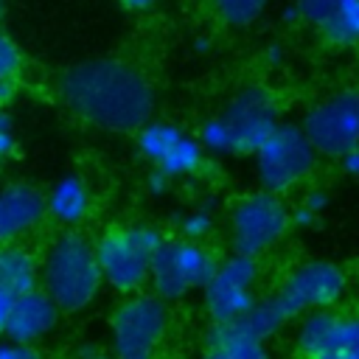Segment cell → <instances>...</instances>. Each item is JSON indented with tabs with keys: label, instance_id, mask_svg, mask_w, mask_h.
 <instances>
[{
	"label": "cell",
	"instance_id": "obj_1",
	"mask_svg": "<svg viewBox=\"0 0 359 359\" xmlns=\"http://www.w3.org/2000/svg\"><path fill=\"white\" fill-rule=\"evenodd\" d=\"M59 95L81 121L109 129L135 132L154 112L149 79L121 59H87L59 76Z\"/></svg>",
	"mask_w": 359,
	"mask_h": 359
},
{
	"label": "cell",
	"instance_id": "obj_2",
	"mask_svg": "<svg viewBox=\"0 0 359 359\" xmlns=\"http://www.w3.org/2000/svg\"><path fill=\"white\" fill-rule=\"evenodd\" d=\"M39 286L62 311H84L104 286L95 258V241L76 230H65L62 236H56L39 264Z\"/></svg>",
	"mask_w": 359,
	"mask_h": 359
},
{
	"label": "cell",
	"instance_id": "obj_3",
	"mask_svg": "<svg viewBox=\"0 0 359 359\" xmlns=\"http://www.w3.org/2000/svg\"><path fill=\"white\" fill-rule=\"evenodd\" d=\"M278 101L261 84L241 87L219 115L199 129L202 149L213 154H255L278 126Z\"/></svg>",
	"mask_w": 359,
	"mask_h": 359
},
{
	"label": "cell",
	"instance_id": "obj_4",
	"mask_svg": "<svg viewBox=\"0 0 359 359\" xmlns=\"http://www.w3.org/2000/svg\"><path fill=\"white\" fill-rule=\"evenodd\" d=\"M165 236L151 224H123L109 227L95 238V258L101 278L112 292L135 294L149 283L154 252Z\"/></svg>",
	"mask_w": 359,
	"mask_h": 359
},
{
	"label": "cell",
	"instance_id": "obj_5",
	"mask_svg": "<svg viewBox=\"0 0 359 359\" xmlns=\"http://www.w3.org/2000/svg\"><path fill=\"white\" fill-rule=\"evenodd\" d=\"M168 334V306L157 294H126L109 320L115 359H157Z\"/></svg>",
	"mask_w": 359,
	"mask_h": 359
},
{
	"label": "cell",
	"instance_id": "obj_6",
	"mask_svg": "<svg viewBox=\"0 0 359 359\" xmlns=\"http://www.w3.org/2000/svg\"><path fill=\"white\" fill-rule=\"evenodd\" d=\"M213 252L202 241L191 238H165L160 250L154 252L151 272H149V286L154 294L165 303L182 300L185 294L202 289L213 269H216Z\"/></svg>",
	"mask_w": 359,
	"mask_h": 359
},
{
	"label": "cell",
	"instance_id": "obj_7",
	"mask_svg": "<svg viewBox=\"0 0 359 359\" xmlns=\"http://www.w3.org/2000/svg\"><path fill=\"white\" fill-rule=\"evenodd\" d=\"M292 227V213L280 194L272 191H255L236 202L230 213V241L233 250L250 258L264 255L272 250L286 230Z\"/></svg>",
	"mask_w": 359,
	"mask_h": 359
},
{
	"label": "cell",
	"instance_id": "obj_8",
	"mask_svg": "<svg viewBox=\"0 0 359 359\" xmlns=\"http://www.w3.org/2000/svg\"><path fill=\"white\" fill-rule=\"evenodd\" d=\"M317 163V151L294 123H278L255 151V174L264 191L283 194L303 182Z\"/></svg>",
	"mask_w": 359,
	"mask_h": 359
},
{
	"label": "cell",
	"instance_id": "obj_9",
	"mask_svg": "<svg viewBox=\"0 0 359 359\" xmlns=\"http://www.w3.org/2000/svg\"><path fill=\"white\" fill-rule=\"evenodd\" d=\"M300 129L317 154L339 157L359 146V90L345 87L325 95L306 112Z\"/></svg>",
	"mask_w": 359,
	"mask_h": 359
},
{
	"label": "cell",
	"instance_id": "obj_10",
	"mask_svg": "<svg viewBox=\"0 0 359 359\" xmlns=\"http://www.w3.org/2000/svg\"><path fill=\"white\" fill-rule=\"evenodd\" d=\"M255 280H258V261L241 252H233L230 258L219 261L210 280L202 286L205 311L210 314L213 325L233 323L244 317L255 297Z\"/></svg>",
	"mask_w": 359,
	"mask_h": 359
},
{
	"label": "cell",
	"instance_id": "obj_11",
	"mask_svg": "<svg viewBox=\"0 0 359 359\" xmlns=\"http://www.w3.org/2000/svg\"><path fill=\"white\" fill-rule=\"evenodd\" d=\"M345 286L348 278L342 266H337L334 261H306L283 278V283L275 292V300L283 306V311L292 320L297 314L328 309L342 297Z\"/></svg>",
	"mask_w": 359,
	"mask_h": 359
},
{
	"label": "cell",
	"instance_id": "obj_12",
	"mask_svg": "<svg viewBox=\"0 0 359 359\" xmlns=\"http://www.w3.org/2000/svg\"><path fill=\"white\" fill-rule=\"evenodd\" d=\"M137 149L146 157V163L171 177H188L194 171H199V165L205 163V149L199 143V137H194L191 132H185L177 123L168 121H149L137 129Z\"/></svg>",
	"mask_w": 359,
	"mask_h": 359
},
{
	"label": "cell",
	"instance_id": "obj_13",
	"mask_svg": "<svg viewBox=\"0 0 359 359\" xmlns=\"http://www.w3.org/2000/svg\"><path fill=\"white\" fill-rule=\"evenodd\" d=\"M294 342L306 359H359V314L309 311L297 325Z\"/></svg>",
	"mask_w": 359,
	"mask_h": 359
},
{
	"label": "cell",
	"instance_id": "obj_14",
	"mask_svg": "<svg viewBox=\"0 0 359 359\" xmlns=\"http://www.w3.org/2000/svg\"><path fill=\"white\" fill-rule=\"evenodd\" d=\"M297 20L337 48L359 45V0H294Z\"/></svg>",
	"mask_w": 359,
	"mask_h": 359
},
{
	"label": "cell",
	"instance_id": "obj_15",
	"mask_svg": "<svg viewBox=\"0 0 359 359\" xmlns=\"http://www.w3.org/2000/svg\"><path fill=\"white\" fill-rule=\"evenodd\" d=\"M59 314H62V309L50 300V294L42 286H36L11 300L6 339L22 342V345H36L45 337H50V331L59 325Z\"/></svg>",
	"mask_w": 359,
	"mask_h": 359
},
{
	"label": "cell",
	"instance_id": "obj_16",
	"mask_svg": "<svg viewBox=\"0 0 359 359\" xmlns=\"http://www.w3.org/2000/svg\"><path fill=\"white\" fill-rule=\"evenodd\" d=\"M48 216L45 194L28 182H11L0 188V247L14 244L42 224Z\"/></svg>",
	"mask_w": 359,
	"mask_h": 359
},
{
	"label": "cell",
	"instance_id": "obj_17",
	"mask_svg": "<svg viewBox=\"0 0 359 359\" xmlns=\"http://www.w3.org/2000/svg\"><path fill=\"white\" fill-rule=\"evenodd\" d=\"M45 208H48V216L56 224L76 227L79 222L87 219V213L93 208V194H90V188H87V182L81 177L65 174L45 194Z\"/></svg>",
	"mask_w": 359,
	"mask_h": 359
},
{
	"label": "cell",
	"instance_id": "obj_18",
	"mask_svg": "<svg viewBox=\"0 0 359 359\" xmlns=\"http://www.w3.org/2000/svg\"><path fill=\"white\" fill-rule=\"evenodd\" d=\"M39 286V261L22 244L0 247V292L8 297H20Z\"/></svg>",
	"mask_w": 359,
	"mask_h": 359
},
{
	"label": "cell",
	"instance_id": "obj_19",
	"mask_svg": "<svg viewBox=\"0 0 359 359\" xmlns=\"http://www.w3.org/2000/svg\"><path fill=\"white\" fill-rule=\"evenodd\" d=\"M199 359H269V351L261 339L250 337L236 323H222L210 328L208 351Z\"/></svg>",
	"mask_w": 359,
	"mask_h": 359
},
{
	"label": "cell",
	"instance_id": "obj_20",
	"mask_svg": "<svg viewBox=\"0 0 359 359\" xmlns=\"http://www.w3.org/2000/svg\"><path fill=\"white\" fill-rule=\"evenodd\" d=\"M233 323H236L241 331H247L250 337L266 342L272 334H278V331L289 323V314L283 311V306H280L275 297H266V300H255L252 309H250L244 317L233 320Z\"/></svg>",
	"mask_w": 359,
	"mask_h": 359
},
{
	"label": "cell",
	"instance_id": "obj_21",
	"mask_svg": "<svg viewBox=\"0 0 359 359\" xmlns=\"http://www.w3.org/2000/svg\"><path fill=\"white\" fill-rule=\"evenodd\" d=\"M213 14L230 25V28H247L252 25L264 11L269 0H208Z\"/></svg>",
	"mask_w": 359,
	"mask_h": 359
},
{
	"label": "cell",
	"instance_id": "obj_22",
	"mask_svg": "<svg viewBox=\"0 0 359 359\" xmlns=\"http://www.w3.org/2000/svg\"><path fill=\"white\" fill-rule=\"evenodd\" d=\"M180 230H182V238L202 241V238L213 230V216H210V210L196 208V210L185 213V216H182V222H180Z\"/></svg>",
	"mask_w": 359,
	"mask_h": 359
},
{
	"label": "cell",
	"instance_id": "obj_23",
	"mask_svg": "<svg viewBox=\"0 0 359 359\" xmlns=\"http://www.w3.org/2000/svg\"><path fill=\"white\" fill-rule=\"evenodd\" d=\"M22 67V53L14 45V39H8L6 34H0V79H14Z\"/></svg>",
	"mask_w": 359,
	"mask_h": 359
},
{
	"label": "cell",
	"instance_id": "obj_24",
	"mask_svg": "<svg viewBox=\"0 0 359 359\" xmlns=\"http://www.w3.org/2000/svg\"><path fill=\"white\" fill-rule=\"evenodd\" d=\"M14 146H17V137H14L11 115L6 109H0V163H6L14 154Z\"/></svg>",
	"mask_w": 359,
	"mask_h": 359
},
{
	"label": "cell",
	"instance_id": "obj_25",
	"mask_svg": "<svg viewBox=\"0 0 359 359\" xmlns=\"http://www.w3.org/2000/svg\"><path fill=\"white\" fill-rule=\"evenodd\" d=\"M0 359H42L36 345H22V342H0Z\"/></svg>",
	"mask_w": 359,
	"mask_h": 359
},
{
	"label": "cell",
	"instance_id": "obj_26",
	"mask_svg": "<svg viewBox=\"0 0 359 359\" xmlns=\"http://www.w3.org/2000/svg\"><path fill=\"white\" fill-rule=\"evenodd\" d=\"M339 165H342V171H345L348 177L359 180V146H353V149H348L345 154H339Z\"/></svg>",
	"mask_w": 359,
	"mask_h": 359
},
{
	"label": "cell",
	"instance_id": "obj_27",
	"mask_svg": "<svg viewBox=\"0 0 359 359\" xmlns=\"http://www.w3.org/2000/svg\"><path fill=\"white\" fill-rule=\"evenodd\" d=\"M306 210H311V213H317L320 216V210L328 205V194L325 191H309L306 196H303V202H300Z\"/></svg>",
	"mask_w": 359,
	"mask_h": 359
},
{
	"label": "cell",
	"instance_id": "obj_28",
	"mask_svg": "<svg viewBox=\"0 0 359 359\" xmlns=\"http://www.w3.org/2000/svg\"><path fill=\"white\" fill-rule=\"evenodd\" d=\"M17 95V81L14 79H0V109H6Z\"/></svg>",
	"mask_w": 359,
	"mask_h": 359
},
{
	"label": "cell",
	"instance_id": "obj_29",
	"mask_svg": "<svg viewBox=\"0 0 359 359\" xmlns=\"http://www.w3.org/2000/svg\"><path fill=\"white\" fill-rule=\"evenodd\" d=\"M11 300L6 292H0V337H6V325H8V314H11Z\"/></svg>",
	"mask_w": 359,
	"mask_h": 359
},
{
	"label": "cell",
	"instance_id": "obj_30",
	"mask_svg": "<svg viewBox=\"0 0 359 359\" xmlns=\"http://www.w3.org/2000/svg\"><path fill=\"white\" fill-rule=\"evenodd\" d=\"M129 11H149L154 6V0H121Z\"/></svg>",
	"mask_w": 359,
	"mask_h": 359
},
{
	"label": "cell",
	"instance_id": "obj_31",
	"mask_svg": "<svg viewBox=\"0 0 359 359\" xmlns=\"http://www.w3.org/2000/svg\"><path fill=\"white\" fill-rule=\"evenodd\" d=\"M76 359H115L112 353H101V351H90V348H84Z\"/></svg>",
	"mask_w": 359,
	"mask_h": 359
},
{
	"label": "cell",
	"instance_id": "obj_32",
	"mask_svg": "<svg viewBox=\"0 0 359 359\" xmlns=\"http://www.w3.org/2000/svg\"><path fill=\"white\" fill-rule=\"evenodd\" d=\"M3 14H6V0H0V20H3Z\"/></svg>",
	"mask_w": 359,
	"mask_h": 359
}]
</instances>
